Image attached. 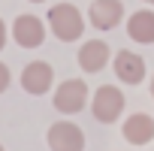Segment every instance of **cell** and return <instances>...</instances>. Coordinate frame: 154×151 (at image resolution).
Here are the masks:
<instances>
[{"label":"cell","instance_id":"1","mask_svg":"<svg viewBox=\"0 0 154 151\" xmlns=\"http://www.w3.org/2000/svg\"><path fill=\"white\" fill-rule=\"evenodd\" d=\"M45 24L54 33V39H60V42H75V39L85 36V15L72 3H54L48 9Z\"/></svg>","mask_w":154,"mask_h":151},{"label":"cell","instance_id":"2","mask_svg":"<svg viewBox=\"0 0 154 151\" xmlns=\"http://www.w3.org/2000/svg\"><path fill=\"white\" fill-rule=\"evenodd\" d=\"M124 109H127V97L115 85H100L91 97V115L100 124H115L124 115Z\"/></svg>","mask_w":154,"mask_h":151},{"label":"cell","instance_id":"3","mask_svg":"<svg viewBox=\"0 0 154 151\" xmlns=\"http://www.w3.org/2000/svg\"><path fill=\"white\" fill-rule=\"evenodd\" d=\"M88 97H91V91H88V82L85 79H63L54 88L51 103H54V109L60 115H79L88 106Z\"/></svg>","mask_w":154,"mask_h":151},{"label":"cell","instance_id":"4","mask_svg":"<svg viewBox=\"0 0 154 151\" xmlns=\"http://www.w3.org/2000/svg\"><path fill=\"white\" fill-rule=\"evenodd\" d=\"M9 33H12L15 45H21V48H39V45L45 42L48 24H42V18H39V15L24 12V15H18V18L12 21Z\"/></svg>","mask_w":154,"mask_h":151},{"label":"cell","instance_id":"5","mask_svg":"<svg viewBox=\"0 0 154 151\" xmlns=\"http://www.w3.org/2000/svg\"><path fill=\"white\" fill-rule=\"evenodd\" d=\"M45 142L51 151H85V130L72 121H54L45 133Z\"/></svg>","mask_w":154,"mask_h":151},{"label":"cell","instance_id":"6","mask_svg":"<svg viewBox=\"0 0 154 151\" xmlns=\"http://www.w3.org/2000/svg\"><path fill=\"white\" fill-rule=\"evenodd\" d=\"M75 60H79L82 72L94 76V72H103V69L112 63V48H109L106 39H85V42L79 45Z\"/></svg>","mask_w":154,"mask_h":151},{"label":"cell","instance_id":"7","mask_svg":"<svg viewBox=\"0 0 154 151\" xmlns=\"http://www.w3.org/2000/svg\"><path fill=\"white\" fill-rule=\"evenodd\" d=\"M85 18L97 30H115L121 21H127V12H124L121 0H94V3L88 6V15Z\"/></svg>","mask_w":154,"mask_h":151},{"label":"cell","instance_id":"8","mask_svg":"<svg viewBox=\"0 0 154 151\" xmlns=\"http://www.w3.org/2000/svg\"><path fill=\"white\" fill-rule=\"evenodd\" d=\"M54 85V69L48 60H30L24 69H21V88L30 94V97H42L48 94Z\"/></svg>","mask_w":154,"mask_h":151},{"label":"cell","instance_id":"9","mask_svg":"<svg viewBox=\"0 0 154 151\" xmlns=\"http://www.w3.org/2000/svg\"><path fill=\"white\" fill-rule=\"evenodd\" d=\"M112 66H115V79H118V82H124V85H139V82H145V72H148L145 57H142V54H136V51H130V48L115 51Z\"/></svg>","mask_w":154,"mask_h":151},{"label":"cell","instance_id":"10","mask_svg":"<svg viewBox=\"0 0 154 151\" xmlns=\"http://www.w3.org/2000/svg\"><path fill=\"white\" fill-rule=\"evenodd\" d=\"M121 136H124V142H130V145H148L151 139H154V118L148 115V112H133V115H127L124 118V124H121Z\"/></svg>","mask_w":154,"mask_h":151},{"label":"cell","instance_id":"11","mask_svg":"<svg viewBox=\"0 0 154 151\" xmlns=\"http://www.w3.org/2000/svg\"><path fill=\"white\" fill-rule=\"evenodd\" d=\"M127 36L139 45H154V9H136L127 15Z\"/></svg>","mask_w":154,"mask_h":151},{"label":"cell","instance_id":"12","mask_svg":"<svg viewBox=\"0 0 154 151\" xmlns=\"http://www.w3.org/2000/svg\"><path fill=\"white\" fill-rule=\"evenodd\" d=\"M9 82H12V72H9V66H6L3 60H0V94L9 88Z\"/></svg>","mask_w":154,"mask_h":151},{"label":"cell","instance_id":"13","mask_svg":"<svg viewBox=\"0 0 154 151\" xmlns=\"http://www.w3.org/2000/svg\"><path fill=\"white\" fill-rule=\"evenodd\" d=\"M6 39H9V30H6V21L0 18V51L6 48Z\"/></svg>","mask_w":154,"mask_h":151},{"label":"cell","instance_id":"14","mask_svg":"<svg viewBox=\"0 0 154 151\" xmlns=\"http://www.w3.org/2000/svg\"><path fill=\"white\" fill-rule=\"evenodd\" d=\"M151 97H154V76H151Z\"/></svg>","mask_w":154,"mask_h":151},{"label":"cell","instance_id":"15","mask_svg":"<svg viewBox=\"0 0 154 151\" xmlns=\"http://www.w3.org/2000/svg\"><path fill=\"white\" fill-rule=\"evenodd\" d=\"M27 3H45V0H27Z\"/></svg>","mask_w":154,"mask_h":151},{"label":"cell","instance_id":"16","mask_svg":"<svg viewBox=\"0 0 154 151\" xmlns=\"http://www.w3.org/2000/svg\"><path fill=\"white\" fill-rule=\"evenodd\" d=\"M142 3H148V6H154V0H142Z\"/></svg>","mask_w":154,"mask_h":151},{"label":"cell","instance_id":"17","mask_svg":"<svg viewBox=\"0 0 154 151\" xmlns=\"http://www.w3.org/2000/svg\"><path fill=\"white\" fill-rule=\"evenodd\" d=\"M0 151H3V145H0Z\"/></svg>","mask_w":154,"mask_h":151}]
</instances>
